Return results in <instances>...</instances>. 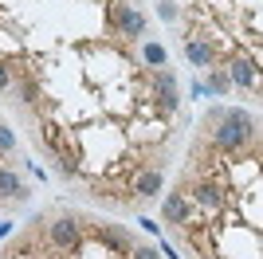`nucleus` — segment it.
I'll return each mask as SVG.
<instances>
[{
    "label": "nucleus",
    "mask_w": 263,
    "mask_h": 259,
    "mask_svg": "<svg viewBox=\"0 0 263 259\" xmlns=\"http://www.w3.org/2000/svg\"><path fill=\"white\" fill-rule=\"evenodd\" d=\"M255 130H259V122H255L243 106H228L224 118L216 122V130H212V141H216L220 150H228V153H240L243 145L255 138Z\"/></svg>",
    "instance_id": "nucleus-1"
},
{
    "label": "nucleus",
    "mask_w": 263,
    "mask_h": 259,
    "mask_svg": "<svg viewBox=\"0 0 263 259\" xmlns=\"http://www.w3.org/2000/svg\"><path fill=\"white\" fill-rule=\"evenodd\" d=\"M47 244H51L55 251H75L79 244H83V224H79V216L63 212V216H55V220H47Z\"/></svg>",
    "instance_id": "nucleus-2"
},
{
    "label": "nucleus",
    "mask_w": 263,
    "mask_h": 259,
    "mask_svg": "<svg viewBox=\"0 0 263 259\" xmlns=\"http://www.w3.org/2000/svg\"><path fill=\"white\" fill-rule=\"evenodd\" d=\"M110 28L118 35H126V40H142L145 35V16L134 8V4H122L118 0V4L110 8Z\"/></svg>",
    "instance_id": "nucleus-3"
},
{
    "label": "nucleus",
    "mask_w": 263,
    "mask_h": 259,
    "mask_svg": "<svg viewBox=\"0 0 263 259\" xmlns=\"http://www.w3.org/2000/svg\"><path fill=\"white\" fill-rule=\"evenodd\" d=\"M189 200H193V208H200V212H220L224 208V189H220L216 181H193V189H189Z\"/></svg>",
    "instance_id": "nucleus-4"
},
{
    "label": "nucleus",
    "mask_w": 263,
    "mask_h": 259,
    "mask_svg": "<svg viewBox=\"0 0 263 259\" xmlns=\"http://www.w3.org/2000/svg\"><path fill=\"white\" fill-rule=\"evenodd\" d=\"M189 216H193V200H189L185 193H169V196L161 200V220H165V224L185 228V224H189Z\"/></svg>",
    "instance_id": "nucleus-5"
},
{
    "label": "nucleus",
    "mask_w": 263,
    "mask_h": 259,
    "mask_svg": "<svg viewBox=\"0 0 263 259\" xmlns=\"http://www.w3.org/2000/svg\"><path fill=\"white\" fill-rule=\"evenodd\" d=\"M154 102L161 110H177V79H173V71H157L154 75Z\"/></svg>",
    "instance_id": "nucleus-6"
},
{
    "label": "nucleus",
    "mask_w": 263,
    "mask_h": 259,
    "mask_svg": "<svg viewBox=\"0 0 263 259\" xmlns=\"http://www.w3.org/2000/svg\"><path fill=\"white\" fill-rule=\"evenodd\" d=\"M161 189H165V173H161V169H142L138 177H134V193L142 196V200L161 196Z\"/></svg>",
    "instance_id": "nucleus-7"
},
{
    "label": "nucleus",
    "mask_w": 263,
    "mask_h": 259,
    "mask_svg": "<svg viewBox=\"0 0 263 259\" xmlns=\"http://www.w3.org/2000/svg\"><path fill=\"white\" fill-rule=\"evenodd\" d=\"M99 239H102V244H110L114 251H126V255L138 248V244H134V236L126 232V228H118V224H99Z\"/></svg>",
    "instance_id": "nucleus-8"
},
{
    "label": "nucleus",
    "mask_w": 263,
    "mask_h": 259,
    "mask_svg": "<svg viewBox=\"0 0 263 259\" xmlns=\"http://www.w3.org/2000/svg\"><path fill=\"white\" fill-rule=\"evenodd\" d=\"M28 196V184L20 181V173L0 165V200H24Z\"/></svg>",
    "instance_id": "nucleus-9"
},
{
    "label": "nucleus",
    "mask_w": 263,
    "mask_h": 259,
    "mask_svg": "<svg viewBox=\"0 0 263 259\" xmlns=\"http://www.w3.org/2000/svg\"><path fill=\"white\" fill-rule=\"evenodd\" d=\"M224 71H228V79H232L236 86H243V90H252V86H255V71H252V63H248V59H232Z\"/></svg>",
    "instance_id": "nucleus-10"
},
{
    "label": "nucleus",
    "mask_w": 263,
    "mask_h": 259,
    "mask_svg": "<svg viewBox=\"0 0 263 259\" xmlns=\"http://www.w3.org/2000/svg\"><path fill=\"white\" fill-rule=\"evenodd\" d=\"M185 55H189V63H193V67H212V63H216V51H212L209 43H197V40L185 43Z\"/></svg>",
    "instance_id": "nucleus-11"
},
{
    "label": "nucleus",
    "mask_w": 263,
    "mask_h": 259,
    "mask_svg": "<svg viewBox=\"0 0 263 259\" xmlns=\"http://www.w3.org/2000/svg\"><path fill=\"white\" fill-rule=\"evenodd\" d=\"M212 71V90H216V95H228V86H232V79H228V71H224V67H209Z\"/></svg>",
    "instance_id": "nucleus-12"
},
{
    "label": "nucleus",
    "mask_w": 263,
    "mask_h": 259,
    "mask_svg": "<svg viewBox=\"0 0 263 259\" xmlns=\"http://www.w3.org/2000/svg\"><path fill=\"white\" fill-rule=\"evenodd\" d=\"M55 161H59V177H67V181H71V177L79 173V161H75V153H59Z\"/></svg>",
    "instance_id": "nucleus-13"
},
{
    "label": "nucleus",
    "mask_w": 263,
    "mask_h": 259,
    "mask_svg": "<svg viewBox=\"0 0 263 259\" xmlns=\"http://www.w3.org/2000/svg\"><path fill=\"white\" fill-rule=\"evenodd\" d=\"M16 95H20L24 106H32V102H40V83H20V86H16Z\"/></svg>",
    "instance_id": "nucleus-14"
},
{
    "label": "nucleus",
    "mask_w": 263,
    "mask_h": 259,
    "mask_svg": "<svg viewBox=\"0 0 263 259\" xmlns=\"http://www.w3.org/2000/svg\"><path fill=\"white\" fill-rule=\"evenodd\" d=\"M157 16H161V20H165V24H173V20H177V16H181V8H177L173 0H161V4H157Z\"/></svg>",
    "instance_id": "nucleus-15"
},
{
    "label": "nucleus",
    "mask_w": 263,
    "mask_h": 259,
    "mask_svg": "<svg viewBox=\"0 0 263 259\" xmlns=\"http://www.w3.org/2000/svg\"><path fill=\"white\" fill-rule=\"evenodd\" d=\"M142 55H145V59H149L154 67H165V51L157 47V43H145V47H142Z\"/></svg>",
    "instance_id": "nucleus-16"
},
{
    "label": "nucleus",
    "mask_w": 263,
    "mask_h": 259,
    "mask_svg": "<svg viewBox=\"0 0 263 259\" xmlns=\"http://www.w3.org/2000/svg\"><path fill=\"white\" fill-rule=\"evenodd\" d=\"M12 145H16V134L0 122V157H4V153H12Z\"/></svg>",
    "instance_id": "nucleus-17"
},
{
    "label": "nucleus",
    "mask_w": 263,
    "mask_h": 259,
    "mask_svg": "<svg viewBox=\"0 0 263 259\" xmlns=\"http://www.w3.org/2000/svg\"><path fill=\"white\" fill-rule=\"evenodd\" d=\"M130 259H157V248H145V244H138V248L130 251Z\"/></svg>",
    "instance_id": "nucleus-18"
},
{
    "label": "nucleus",
    "mask_w": 263,
    "mask_h": 259,
    "mask_svg": "<svg viewBox=\"0 0 263 259\" xmlns=\"http://www.w3.org/2000/svg\"><path fill=\"white\" fill-rule=\"evenodd\" d=\"M8 86H12V71L0 63V90H8Z\"/></svg>",
    "instance_id": "nucleus-19"
},
{
    "label": "nucleus",
    "mask_w": 263,
    "mask_h": 259,
    "mask_svg": "<svg viewBox=\"0 0 263 259\" xmlns=\"http://www.w3.org/2000/svg\"><path fill=\"white\" fill-rule=\"evenodd\" d=\"M4 232H8V224H4V220H0V236H4Z\"/></svg>",
    "instance_id": "nucleus-20"
}]
</instances>
